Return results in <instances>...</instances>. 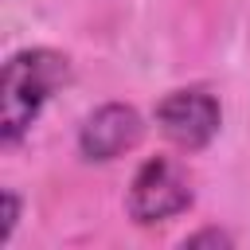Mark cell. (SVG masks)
<instances>
[{
    "instance_id": "6da1fadb",
    "label": "cell",
    "mask_w": 250,
    "mask_h": 250,
    "mask_svg": "<svg viewBox=\"0 0 250 250\" xmlns=\"http://www.w3.org/2000/svg\"><path fill=\"white\" fill-rule=\"evenodd\" d=\"M66 78H70L66 55L51 47L16 51L4 62V78H0V141L16 145L35 125V117L55 98V90L66 86Z\"/></svg>"
},
{
    "instance_id": "7a4b0ae2",
    "label": "cell",
    "mask_w": 250,
    "mask_h": 250,
    "mask_svg": "<svg viewBox=\"0 0 250 250\" xmlns=\"http://www.w3.org/2000/svg\"><path fill=\"white\" fill-rule=\"evenodd\" d=\"M191 180L184 172V164H176L172 156H148L129 184V215L141 227H156L168 223L176 215H184L191 207Z\"/></svg>"
},
{
    "instance_id": "3957f363",
    "label": "cell",
    "mask_w": 250,
    "mask_h": 250,
    "mask_svg": "<svg viewBox=\"0 0 250 250\" xmlns=\"http://www.w3.org/2000/svg\"><path fill=\"white\" fill-rule=\"evenodd\" d=\"M156 125L172 145L199 152L215 141L223 125V105L207 86H180L156 102Z\"/></svg>"
},
{
    "instance_id": "277c9868",
    "label": "cell",
    "mask_w": 250,
    "mask_h": 250,
    "mask_svg": "<svg viewBox=\"0 0 250 250\" xmlns=\"http://www.w3.org/2000/svg\"><path fill=\"white\" fill-rule=\"evenodd\" d=\"M141 133H145V121L133 105L105 102L94 113H86V121L78 125V152H82V160L105 164V160H117L129 148H137Z\"/></svg>"
},
{
    "instance_id": "5b68a950",
    "label": "cell",
    "mask_w": 250,
    "mask_h": 250,
    "mask_svg": "<svg viewBox=\"0 0 250 250\" xmlns=\"http://www.w3.org/2000/svg\"><path fill=\"white\" fill-rule=\"evenodd\" d=\"M0 203H4V223H0V246H4V242L12 238V230H16V223H20V195H16L12 188H4Z\"/></svg>"
},
{
    "instance_id": "8992f818",
    "label": "cell",
    "mask_w": 250,
    "mask_h": 250,
    "mask_svg": "<svg viewBox=\"0 0 250 250\" xmlns=\"http://www.w3.org/2000/svg\"><path fill=\"white\" fill-rule=\"evenodd\" d=\"M230 242H234V238H230L227 230H215V227H211V230H199V234H191L184 246H230Z\"/></svg>"
}]
</instances>
